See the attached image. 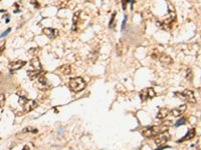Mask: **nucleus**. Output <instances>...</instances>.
<instances>
[{
    "label": "nucleus",
    "instance_id": "26",
    "mask_svg": "<svg viewBox=\"0 0 201 150\" xmlns=\"http://www.w3.org/2000/svg\"><path fill=\"white\" fill-rule=\"evenodd\" d=\"M126 22H127V16H125V19H124V21H123V25H122V30H124V28H125Z\"/></svg>",
    "mask_w": 201,
    "mask_h": 150
},
{
    "label": "nucleus",
    "instance_id": "3",
    "mask_svg": "<svg viewBox=\"0 0 201 150\" xmlns=\"http://www.w3.org/2000/svg\"><path fill=\"white\" fill-rule=\"evenodd\" d=\"M19 103H22L23 105V111L25 113H28L30 111H32L33 109L37 107V103L31 99H27L25 97H20L19 98Z\"/></svg>",
    "mask_w": 201,
    "mask_h": 150
},
{
    "label": "nucleus",
    "instance_id": "22",
    "mask_svg": "<svg viewBox=\"0 0 201 150\" xmlns=\"http://www.w3.org/2000/svg\"><path fill=\"white\" fill-rule=\"evenodd\" d=\"M186 123V119L185 118H181L180 120H178V122H176L175 123V126L176 127H178V126H180V125H183Z\"/></svg>",
    "mask_w": 201,
    "mask_h": 150
},
{
    "label": "nucleus",
    "instance_id": "21",
    "mask_svg": "<svg viewBox=\"0 0 201 150\" xmlns=\"http://www.w3.org/2000/svg\"><path fill=\"white\" fill-rule=\"evenodd\" d=\"M4 103H5V96L0 93V108L4 106Z\"/></svg>",
    "mask_w": 201,
    "mask_h": 150
},
{
    "label": "nucleus",
    "instance_id": "24",
    "mask_svg": "<svg viewBox=\"0 0 201 150\" xmlns=\"http://www.w3.org/2000/svg\"><path fill=\"white\" fill-rule=\"evenodd\" d=\"M10 30H11V29H10V28H8V29H7L5 32H3V33L0 35V38H2V37H4V36H6V35H7L9 32H10Z\"/></svg>",
    "mask_w": 201,
    "mask_h": 150
},
{
    "label": "nucleus",
    "instance_id": "11",
    "mask_svg": "<svg viewBox=\"0 0 201 150\" xmlns=\"http://www.w3.org/2000/svg\"><path fill=\"white\" fill-rule=\"evenodd\" d=\"M195 134H196L195 129L191 128V129L188 130V132L186 133V135H185L183 138H181L180 140H178V142H184V141H187V140H191L193 137H195Z\"/></svg>",
    "mask_w": 201,
    "mask_h": 150
},
{
    "label": "nucleus",
    "instance_id": "5",
    "mask_svg": "<svg viewBox=\"0 0 201 150\" xmlns=\"http://www.w3.org/2000/svg\"><path fill=\"white\" fill-rule=\"evenodd\" d=\"M169 140H170V134L168 133V131H164L157 135V137L155 138V144L157 146H164V144H166Z\"/></svg>",
    "mask_w": 201,
    "mask_h": 150
},
{
    "label": "nucleus",
    "instance_id": "6",
    "mask_svg": "<svg viewBox=\"0 0 201 150\" xmlns=\"http://www.w3.org/2000/svg\"><path fill=\"white\" fill-rule=\"evenodd\" d=\"M156 96V92L152 87H148V88H144L142 91L140 92V98L142 101H146L147 99H152Z\"/></svg>",
    "mask_w": 201,
    "mask_h": 150
},
{
    "label": "nucleus",
    "instance_id": "13",
    "mask_svg": "<svg viewBox=\"0 0 201 150\" xmlns=\"http://www.w3.org/2000/svg\"><path fill=\"white\" fill-rule=\"evenodd\" d=\"M58 71H59L61 74L63 75H69L71 73V66L69 64H64L62 66L58 68Z\"/></svg>",
    "mask_w": 201,
    "mask_h": 150
},
{
    "label": "nucleus",
    "instance_id": "20",
    "mask_svg": "<svg viewBox=\"0 0 201 150\" xmlns=\"http://www.w3.org/2000/svg\"><path fill=\"white\" fill-rule=\"evenodd\" d=\"M23 132H32V133H36V132H37V129L31 128V127H26V128L23 129Z\"/></svg>",
    "mask_w": 201,
    "mask_h": 150
},
{
    "label": "nucleus",
    "instance_id": "4",
    "mask_svg": "<svg viewBox=\"0 0 201 150\" xmlns=\"http://www.w3.org/2000/svg\"><path fill=\"white\" fill-rule=\"evenodd\" d=\"M161 132H162V129H160L159 127H157V126H151V127L144 128L142 131H141V134H142L145 138H152L154 136H157Z\"/></svg>",
    "mask_w": 201,
    "mask_h": 150
},
{
    "label": "nucleus",
    "instance_id": "8",
    "mask_svg": "<svg viewBox=\"0 0 201 150\" xmlns=\"http://www.w3.org/2000/svg\"><path fill=\"white\" fill-rule=\"evenodd\" d=\"M25 64H26V62L23 60H15V61H12L9 63V68L11 71H14V70H18V69L22 68Z\"/></svg>",
    "mask_w": 201,
    "mask_h": 150
},
{
    "label": "nucleus",
    "instance_id": "15",
    "mask_svg": "<svg viewBox=\"0 0 201 150\" xmlns=\"http://www.w3.org/2000/svg\"><path fill=\"white\" fill-rule=\"evenodd\" d=\"M40 71H38V70H28L27 71V75H28V77L30 78V80H35L36 78H38V76L40 75Z\"/></svg>",
    "mask_w": 201,
    "mask_h": 150
},
{
    "label": "nucleus",
    "instance_id": "17",
    "mask_svg": "<svg viewBox=\"0 0 201 150\" xmlns=\"http://www.w3.org/2000/svg\"><path fill=\"white\" fill-rule=\"evenodd\" d=\"M80 14H81V11H77V12H75V13H74V17H73V22H74L73 30H75V26H76V23H77V20H78Z\"/></svg>",
    "mask_w": 201,
    "mask_h": 150
},
{
    "label": "nucleus",
    "instance_id": "2",
    "mask_svg": "<svg viewBox=\"0 0 201 150\" xmlns=\"http://www.w3.org/2000/svg\"><path fill=\"white\" fill-rule=\"evenodd\" d=\"M174 95L177 96L178 98L186 100L189 103H195L196 102V98H195L194 93H193L192 90H189V89H185L182 92H175Z\"/></svg>",
    "mask_w": 201,
    "mask_h": 150
},
{
    "label": "nucleus",
    "instance_id": "19",
    "mask_svg": "<svg viewBox=\"0 0 201 150\" xmlns=\"http://www.w3.org/2000/svg\"><path fill=\"white\" fill-rule=\"evenodd\" d=\"M160 55H161V53H160L158 50H153V52H152V54H151V57L153 59H159Z\"/></svg>",
    "mask_w": 201,
    "mask_h": 150
},
{
    "label": "nucleus",
    "instance_id": "27",
    "mask_svg": "<svg viewBox=\"0 0 201 150\" xmlns=\"http://www.w3.org/2000/svg\"><path fill=\"white\" fill-rule=\"evenodd\" d=\"M169 146H166V145H164V146H161V147H159V148H157L156 150H163L164 148H168Z\"/></svg>",
    "mask_w": 201,
    "mask_h": 150
},
{
    "label": "nucleus",
    "instance_id": "1",
    "mask_svg": "<svg viewBox=\"0 0 201 150\" xmlns=\"http://www.w3.org/2000/svg\"><path fill=\"white\" fill-rule=\"evenodd\" d=\"M68 85L70 87V89L74 92H81L83 91L85 87V82L82 77H74L70 78L68 81Z\"/></svg>",
    "mask_w": 201,
    "mask_h": 150
},
{
    "label": "nucleus",
    "instance_id": "10",
    "mask_svg": "<svg viewBox=\"0 0 201 150\" xmlns=\"http://www.w3.org/2000/svg\"><path fill=\"white\" fill-rule=\"evenodd\" d=\"M159 60L160 62H161V64L162 65H170V64H172L173 63V60L172 58L167 55V54H164V53H161V55H160L159 57Z\"/></svg>",
    "mask_w": 201,
    "mask_h": 150
},
{
    "label": "nucleus",
    "instance_id": "25",
    "mask_svg": "<svg viewBox=\"0 0 201 150\" xmlns=\"http://www.w3.org/2000/svg\"><path fill=\"white\" fill-rule=\"evenodd\" d=\"M5 50V45H2V46H0V55H2V53H3V51Z\"/></svg>",
    "mask_w": 201,
    "mask_h": 150
},
{
    "label": "nucleus",
    "instance_id": "23",
    "mask_svg": "<svg viewBox=\"0 0 201 150\" xmlns=\"http://www.w3.org/2000/svg\"><path fill=\"white\" fill-rule=\"evenodd\" d=\"M115 15H116V12H114V13H113V15H112L111 21H110V23H109V24H110V27H112V26H113L112 24H113V21H114V19H115Z\"/></svg>",
    "mask_w": 201,
    "mask_h": 150
},
{
    "label": "nucleus",
    "instance_id": "9",
    "mask_svg": "<svg viewBox=\"0 0 201 150\" xmlns=\"http://www.w3.org/2000/svg\"><path fill=\"white\" fill-rule=\"evenodd\" d=\"M186 109H187V105H186V104H182V105H180V106L177 107V108L172 109V110H171V114H172L174 117H179L184 113Z\"/></svg>",
    "mask_w": 201,
    "mask_h": 150
},
{
    "label": "nucleus",
    "instance_id": "7",
    "mask_svg": "<svg viewBox=\"0 0 201 150\" xmlns=\"http://www.w3.org/2000/svg\"><path fill=\"white\" fill-rule=\"evenodd\" d=\"M42 32L44 33V35H46L48 38L52 39L55 38L59 35V30L58 29H53V28H49V27H45L42 29Z\"/></svg>",
    "mask_w": 201,
    "mask_h": 150
},
{
    "label": "nucleus",
    "instance_id": "16",
    "mask_svg": "<svg viewBox=\"0 0 201 150\" xmlns=\"http://www.w3.org/2000/svg\"><path fill=\"white\" fill-rule=\"evenodd\" d=\"M123 51H124V45H123V42L121 40L116 44V53H117L119 57H121L123 55Z\"/></svg>",
    "mask_w": 201,
    "mask_h": 150
},
{
    "label": "nucleus",
    "instance_id": "28",
    "mask_svg": "<svg viewBox=\"0 0 201 150\" xmlns=\"http://www.w3.org/2000/svg\"><path fill=\"white\" fill-rule=\"evenodd\" d=\"M22 150H29V147H28V145H24V147H23V149Z\"/></svg>",
    "mask_w": 201,
    "mask_h": 150
},
{
    "label": "nucleus",
    "instance_id": "14",
    "mask_svg": "<svg viewBox=\"0 0 201 150\" xmlns=\"http://www.w3.org/2000/svg\"><path fill=\"white\" fill-rule=\"evenodd\" d=\"M169 109L166 108V107H162V108H160V110L158 111V113H157V118L158 119H164L165 117H167V115L169 114Z\"/></svg>",
    "mask_w": 201,
    "mask_h": 150
},
{
    "label": "nucleus",
    "instance_id": "12",
    "mask_svg": "<svg viewBox=\"0 0 201 150\" xmlns=\"http://www.w3.org/2000/svg\"><path fill=\"white\" fill-rule=\"evenodd\" d=\"M30 65L32 66L34 70H38V71H40L41 70V63H40V60L38 57H33V58L30 60Z\"/></svg>",
    "mask_w": 201,
    "mask_h": 150
},
{
    "label": "nucleus",
    "instance_id": "18",
    "mask_svg": "<svg viewBox=\"0 0 201 150\" xmlns=\"http://www.w3.org/2000/svg\"><path fill=\"white\" fill-rule=\"evenodd\" d=\"M38 82L40 84H42V85H45L46 84V78H45V72L43 73V72H41L40 73V75L38 76Z\"/></svg>",
    "mask_w": 201,
    "mask_h": 150
}]
</instances>
